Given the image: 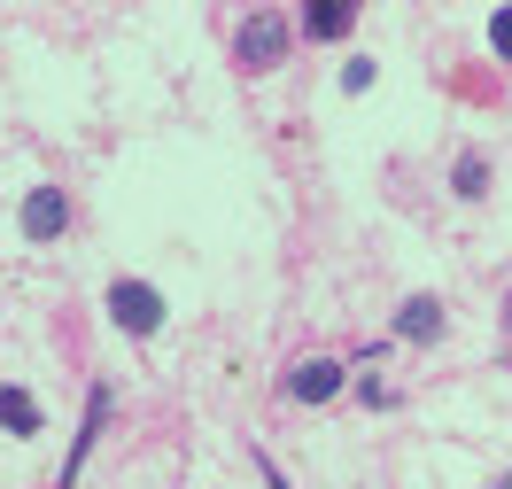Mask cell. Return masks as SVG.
Returning a JSON list of instances; mask_svg holds the SVG:
<instances>
[{"label": "cell", "mask_w": 512, "mask_h": 489, "mask_svg": "<svg viewBox=\"0 0 512 489\" xmlns=\"http://www.w3.org/2000/svg\"><path fill=\"white\" fill-rule=\"evenodd\" d=\"M63 226H70V195L63 187H39V195L24 202V233H32V241H55Z\"/></svg>", "instance_id": "3"}, {"label": "cell", "mask_w": 512, "mask_h": 489, "mask_svg": "<svg viewBox=\"0 0 512 489\" xmlns=\"http://www.w3.org/2000/svg\"><path fill=\"white\" fill-rule=\"evenodd\" d=\"M404 334H412V342H435V334H443V303H435V295H412V303H404Z\"/></svg>", "instance_id": "6"}, {"label": "cell", "mask_w": 512, "mask_h": 489, "mask_svg": "<svg viewBox=\"0 0 512 489\" xmlns=\"http://www.w3.org/2000/svg\"><path fill=\"white\" fill-rule=\"evenodd\" d=\"M109 319L125 326V334H156L163 326V295L140 288V280H117V288H109Z\"/></svg>", "instance_id": "1"}, {"label": "cell", "mask_w": 512, "mask_h": 489, "mask_svg": "<svg viewBox=\"0 0 512 489\" xmlns=\"http://www.w3.org/2000/svg\"><path fill=\"white\" fill-rule=\"evenodd\" d=\"M489 489H512V474H497V482H489Z\"/></svg>", "instance_id": "10"}, {"label": "cell", "mask_w": 512, "mask_h": 489, "mask_svg": "<svg viewBox=\"0 0 512 489\" xmlns=\"http://www.w3.org/2000/svg\"><path fill=\"white\" fill-rule=\"evenodd\" d=\"M0 427H8V435H32V427H39L32 389H0Z\"/></svg>", "instance_id": "7"}, {"label": "cell", "mask_w": 512, "mask_h": 489, "mask_svg": "<svg viewBox=\"0 0 512 489\" xmlns=\"http://www.w3.org/2000/svg\"><path fill=\"white\" fill-rule=\"evenodd\" d=\"M489 47L512 63V8H497V16H489Z\"/></svg>", "instance_id": "9"}, {"label": "cell", "mask_w": 512, "mask_h": 489, "mask_svg": "<svg viewBox=\"0 0 512 489\" xmlns=\"http://www.w3.org/2000/svg\"><path fill=\"white\" fill-rule=\"evenodd\" d=\"M350 24H357V0H311L303 8V32L311 39H350Z\"/></svg>", "instance_id": "4"}, {"label": "cell", "mask_w": 512, "mask_h": 489, "mask_svg": "<svg viewBox=\"0 0 512 489\" xmlns=\"http://www.w3.org/2000/svg\"><path fill=\"white\" fill-rule=\"evenodd\" d=\"M280 55H288V24H280V16H249V24H241V63L272 70Z\"/></svg>", "instance_id": "2"}, {"label": "cell", "mask_w": 512, "mask_h": 489, "mask_svg": "<svg viewBox=\"0 0 512 489\" xmlns=\"http://www.w3.org/2000/svg\"><path fill=\"white\" fill-rule=\"evenodd\" d=\"M505 326H512V295H505Z\"/></svg>", "instance_id": "11"}, {"label": "cell", "mask_w": 512, "mask_h": 489, "mask_svg": "<svg viewBox=\"0 0 512 489\" xmlns=\"http://www.w3.org/2000/svg\"><path fill=\"white\" fill-rule=\"evenodd\" d=\"M450 187H458L466 202H474V195H489V163H481V156H458V179H450Z\"/></svg>", "instance_id": "8"}, {"label": "cell", "mask_w": 512, "mask_h": 489, "mask_svg": "<svg viewBox=\"0 0 512 489\" xmlns=\"http://www.w3.org/2000/svg\"><path fill=\"white\" fill-rule=\"evenodd\" d=\"M288 389L303 396V404H326V396L342 389V365H334V358H311V365H295V373H288Z\"/></svg>", "instance_id": "5"}]
</instances>
